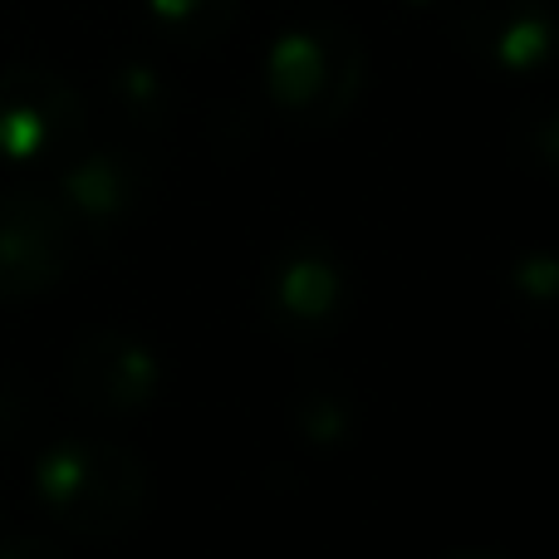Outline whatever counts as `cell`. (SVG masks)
<instances>
[{
	"instance_id": "3957f363",
	"label": "cell",
	"mask_w": 559,
	"mask_h": 559,
	"mask_svg": "<svg viewBox=\"0 0 559 559\" xmlns=\"http://www.w3.org/2000/svg\"><path fill=\"white\" fill-rule=\"evenodd\" d=\"M74 231L59 197L35 187L0 192V305H29L59 289L74 265Z\"/></svg>"
},
{
	"instance_id": "5bb4252c",
	"label": "cell",
	"mask_w": 559,
	"mask_h": 559,
	"mask_svg": "<svg viewBox=\"0 0 559 559\" xmlns=\"http://www.w3.org/2000/svg\"><path fill=\"white\" fill-rule=\"evenodd\" d=\"M511 289L521 299H531V305H550L555 289H559V265L550 251H525L515 255L511 265Z\"/></svg>"
},
{
	"instance_id": "ba28073f",
	"label": "cell",
	"mask_w": 559,
	"mask_h": 559,
	"mask_svg": "<svg viewBox=\"0 0 559 559\" xmlns=\"http://www.w3.org/2000/svg\"><path fill=\"white\" fill-rule=\"evenodd\" d=\"M153 192V167L128 147H94L79 153L59 173V206L74 216V226L88 231H114L133 222Z\"/></svg>"
},
{
	"instance_id": "7c38bea8",
	"label": "cell",
	"mask_w": 559,
	"mask_h": 559,
	"mask_svg": "<svg viewBox=\"0 0 559 559\" xmlns=\"http://www.w3.org/2000/svg\"><path fill=\"white\" fill-rule=\"evenodd\" d=\"M515 153L525 167H535L540 177H550L559 167V114L555 108H531L515 118Z\"/></svg>"
},
{
	"instance_id": "2e32d148",
	"label": "cell",
	"mask_w": 559,
	"mask_h": 559,
	"mask_svg": "<svg viewBox=\"0 0 559 559\" xmlns=\"http://www.w3.org/2000/svg\"><path fill=\"white\" fill-rule=\"evenodd\" d=\"M442 559H506V555H496V550H456V555H442Z\"/></svg>"
},
{
	"instance_id": "7a4b0ae2",
	"label": "cell",
	"mask_w": 559,
	"mask_h": 559,
	"mask_svg": "<svg viewBox=\"0 0 559 559\" xmlns=\"http://www.w3.org/2000/svg\"><path fill=\"white\" fill-rule=\"evenodd\" d=\"M368 49L344 20H309L275 35L265 55V94L299 133H329L358 108Z\"/></svg>"
},
{
	"instance_id": "e0dca14e",
	"label": "cell",
	"mask_w": 559,
	"mask_h": 559,
	"mask_svg": "<svg viewBox=\"0 0 559 559\" xmlns=\"http://www.w3.org/2000/svg\"><path fill=\"white\" fill-rule=\"evenodd\" d=\"M403 5H417V10H427V5H442V0H403Z\"/></svg>"
},
{
	"instance_id": "6da1fadb",
	"label": "cell",
	"mask_w": 559,
	"mask_h": 559,
	"mask_svg": "<svg viewBox=\"0 0 559 559\" xmlns=\"http://www.w3.org/2000/svg\"><path fill=\"white\" fill-rule=\"evenodd\" d=\"M35 491L64 531L88 540H118L143 525L153 506V476L128 447L69 437L35 462Z\"/></svg>"
},
{
	"instance_id": "9a60e30c",
	"label": "cell",
	"mask_w": 559,
	"mask_h": 559,
	"mask_svg": "<svg viewBox=\"0 0 559 559\" xmlns=\"http://www.w3.org/2000/svg\"><path fill=\"white\" fill-rule=\"evenodd\" d=\"M0 559H69V550L59 540H49V535L25 531V535H10V540L0 545Z\"/></svg>"
},
{
	"instance_id": "52a82bcc",
	"label": "cell",
	"mask_w": 559,
	"mask_h": 559,
	"mask_svg": "<svg viewBox=\"0 0 559 559\" xmlns=\"http://www.w3.org/2000/svg\"><path fill=\"white\" fill-rule=\"evenodd\" d=\"M348 295H354L348 265L324 241L285 246L265 275V309L289 338H324L344 319Z\"/></svg>"
},
{
	"instance_id": "9c48e42d",
	"label": "cell",
	"mask_w": 559,
	"mask_h": 559,
	"mask_svg": "<svg viewBox=\"0 0 559 559\" xmlns=\"http://www.w3.org/2000/svg\"><path fill=\"white\" fill-rule=\"evenodd\" d=\"M289 427L299 432V442L334 452V447H344L348 437L358 432V403L344 383L319 378V383H305L295 393V403H289Z\"/></svg>"
},
{
	"instance_id": "30bf717a",
	"label": "cell",
	"mask_w": 559,
	"mask_h": 559,
	"mask_svg": "<svg viewBox=\"0 0 559 559\" xmlns=\"http://www.w3.org/2000/svg\"><path fill=\"white\" fill-rule=\"evenodd\" d=\"M143 5L157 35H167L182 49H206L231 35L246 0H143Z\"/></svg>"
},
{
	"instance_id": "4fadbf2b",
	"label": "cell",
	"mask_w": 559,
	"mask_h": 559,
	"mask_svg": "<svg viewBox=\"0 0 559 559\" xmlns=\"http://www.w3.org/2000/svg\"><path fill=\"white\" fill-rule=\"evenodd\" d=\"M39 403L25 373H0V442H20L35 427Z\"/></svg>"
},
{
	"instance_id": "5b68a950",
	"label": "cell",
	"mask_w": 559,
	"mask_h": 559,
	"mask_svg": "<svg viewBox=\"0 0 559 559\" xmlns=\"http://www.w3.org/2000/svg\"><path fill=\"white\" fill-rule=\"evenodd\" d=\"M163 354L133 329H88L69 348L64 388L94 417H138L163 393Z\"/></svg>"
},
{
	"instance_id": "277c9868",
	"label": "cell",
	"mask_w": 559,
	"mask_h": 559,
	"mask_svg": "<svg viewBox=\"0 0 559 559\" xmlns=\"http://www.w3.org/2000/svg\"><path fill=\"white\" fill-rule=\"evenodd\" d=\"M88 108L59 69L5 64L0 69V157L49 163L84 143Z\"/></svg>"
},
{
	"instance_id": "8fae6325",
	"label": "cell",
	"mask_w": 559,
	"mask_h": 559,
	"mask_svg": "<svg viewBox=\"0 0 559 559\" xmlns=\"http://www.w3.org/2000/svg\"><path fill=\"white\" fill-rule=\"evenodd\" d=\"M108 94L138 123H163L167 108H173V88H167L163 69L147 64V59H123V64L108 74Z\"/></svg>"
},
{
	"instance_id": "8992f818",
	"label": "cell",
	"mask_w": 559,
	"mask_h": 559,
	"mask_svg": "<svg viewBox=\"0 0 559 559\" xmlns=\"http://www.w3.org/2000/svg\"><path fill=\"white\" fill-rule=\"evenodd\" d=\"M447 35L491 74H535L555 55L550 0H442Z\"/></svg>"
}]
</instances>
